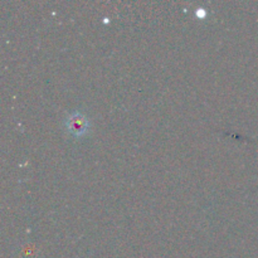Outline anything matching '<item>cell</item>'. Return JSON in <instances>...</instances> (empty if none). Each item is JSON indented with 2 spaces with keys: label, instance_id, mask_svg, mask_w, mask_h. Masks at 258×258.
<instances>
[{
  "label": "cell",
  "instance_id": "cell-1",
  "mask_svg": "<svg viewBox=\"0 0 258 258\" xmlns=\"http://www.w3.org/2000/svg\"><path fill=\"white\" fill-rule=\"evenodd\" d=\"M64 123L67 130L75 136H81L83 134H86L88 125H90L88 123V118L82 112H78V111L70 113L68 117L66 118Z\"/></svg>",
  "mask_w": 258,
  "mask_h": 258
}]
</instances>
